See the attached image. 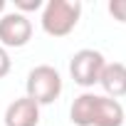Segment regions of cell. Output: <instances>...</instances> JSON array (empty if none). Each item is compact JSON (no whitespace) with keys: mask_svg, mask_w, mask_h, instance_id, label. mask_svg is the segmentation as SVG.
<instances>
[{"mask_svg":"<svg viewBox=\"0 0 126 126\" xmlns=\"http://www.w3.org/2000/svg\"><path fill=\"white\" fill-rule=\"evenodd\" d=\"M8 72H10V57H8L5 47H0V79H3Z\"/></svg>","mask_w":126,"mask_h":126,"instance_id":"cell-10","label":"cell"},{"mask_svg":"<svg viewBox=\"0 0 126 126\" xmlns=\"http://www.w3.org/2000/svg\"><path fill=\"white\" fill-rule=\"evenodd\" d=\"M40 121V104L30 96L15 99L5 111V126H37Z\"/></svg>","mask_w":126,"mask_h":126,"instance_id":"cell-5","label":"cell"},{"mask_svg":"<svg viewBox=\"0 0 126 126\" xmlns=\"http://www.w3.org/2000/svg\"><path fill=\"white\" fill-rule=\"evenodd\" d=\"M32 37V22L22 13H10L0 17V42L5 47H22Z\"/></svg>","mask_w":126,"mask_h":126,"instance_id":"cell-4","label":"cell"},{"mask_svg":"<svg viewBox=\"0 0 126 126\" xmlns=\"http://www.w3.org/2000/svg\"><path fill=\"white\" fill-rule=\"evenodd\" d=\"M82 5L77 0H49L42 13V30L52 37H64L74 30Z\"/></svg>","mask_w":126,"mask_h":126,"instance_id":"cell-1","label":"cell"},{"mask_svg":"<svg viewBox=\"0 0 126 126\" xmlns=\"http://www.w3.org/2000/svg\"><path fill=\"white\" fill-rule=\"evenodd\" d=\"M109 13L119 22H126V0H111L109 3Z\"/></svg>","mask_w":126,"mask_h":126,"instance_id":"cell-9","label":"cell"},{"mask_svg":"<svg viewBox=\"0 0 126 126\" xmlns=\"http://www.w3.org/2000/svg\"><path fill=\"white\" fill-rule=\"evenodd\" d=\"M3 8H5V0H0V13H3Z\"/></svg>","mask_w":126,"mask_h":126,"instance_id":"cell-12","label":"cell"},{"mask_svg":"<svg viewBox=\"0 0 126 126\" xmlns=\"http://www.w3.org/2000/svg\"><path fill=\"white\" fill-rule=\"evenodd\" d=\"M15 5L20 10H37L42 3H40V0H15Z\"/></svg>","mask_w":126,"mask_h":126,"instance_id":"cell-11","label":"cell"},{"mask_svg":"<svg viewBox=\"0 0 126 126\" xmlns=\"http://www.w3.org/2000/svg\"><path fill=\"white\" fill-rule=\"evenodd\" d=\"M94 101L96 94H82L72 104V121L77 126H92V114H94Z\"/></svg>","mask_w":126,"mask_h":126,"instance_id":"cell-8","label":"cell"},{"mask_svg":"<svg viewBox=\"0 0 126 126\" xmlns=\"http://www.w3.org/2000/svg\"><path fill=\"white\" fill-rule=\"evenodd\" d=\"M101 87L106 89L109 96H124L126 94V64L121 62H114V64H104L101 77H99Z\"/></svg>","mask_w":126,"mask_h":126,"instance_id":"cell-7","label":"cell"},{"mask_svg":"<svg viewBox=\"0 0 126 126\" xmlns=\"http://www.w3.org/2000/svg\"><path fill=\"white\" fill-rule=\"evenodd\" d=\"M104 64L106 62H104L101 52H96V49H79L72 57V62H69V72H72V77H74V82L79 87H92V84L99 82Z\"/></svg>","mask_w":126,"mask_h":126,"instance_id":"cell-3","label":"cell"},{"mask_svg":"<svg viewBox=\"0 0 126 126\" xmlns=\"http://www.w3.org/2000/svg\"><path fill=\"white\" fill-rule=\"evenodd\" d=\"M124 124V109L116 99L109 96H96L94 101V114H92V126H121Z\"/></svg>","mask_w":126,"mask_h":126,"instance_id":"cell-6","label":"cell"},{"mask_svg":"<svg viewBox=\"0 0 126 126\" xmlns=\"http://www.w3.org/2000/svg\"><path fill=\"white\" fill-rule=\"evenodd\" d=\"M62 92V77L54 67L40 64L27 74V96L35 104H52Z\"/></svg>","mask_w":126,"mask_h":126,"instance_id":"cell-2","label":"cell"}]
</instances>
